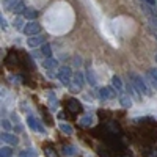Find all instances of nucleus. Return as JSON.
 I'll return each mask as SVG.
<instances>
[{
    "mask_svg": "<svg viewBox=\"0 0 157 157\" xmlns=\"http://www.w3.org/2000/svg\"><path fill=\"white\" fill-rule=\"evenodd\" d=\"M129 77H130V83L134 85V88L138 91L140 94L151 96V91H149V88L146 86L145 80H143V78H141L138 74H135V72H129Z\"/></svg>",
    "mask_w": 157,
    "mask_h": 157,
    "instance_id": "f257e3e1",
    "label": "nucleus"
},
{
    "mask_svg": "<svg viewBox=\"0 0 157 157\" xmlns=\"http://www.w3.org/2000/svg\"><path fill=\"white\" fill-rule=\"evenodd\" d=\"M22 32L27 36H36L39 32H41V25H39L38 22H35V21H29L27 24H25V27L22 29Z\"/></svg>",
    "mask_w": 157,
    "mask_h": 157,
    "instance_id": "f03ea898",
    "label": "nucleus"
},
{
    "mask_svg": "<svg viewBox=\"0 0 157 157\" xmlns=\"http://www.w3.org/2000/svg\"><path fill=\"white\" fill-rule=\"evenodd\" d=\"M58 78H60L61 83L69 85L71 83V78H72V69L69 66H61L58 69Z\"/></svg>",
    "mask_w": 157,
    "mask_h": 157,
    "instance_id": "7ed1b4c3",
    "label": "nucleus"
},
{
    "mask_svg": "<svg viewBox=\"0 0 157 157\" xmlns=\"http://www.w3.org/2000/svg\"><path fill=\"white\" fill-rule=\"evenodd\" d=\"M27 123H29V127H30V129L36 130V132H41V134L44 132V126L39 123V120H36L33 115H29V116H27Z\"/></svg>",
    "mask_w": 157,
    "mask_h": 157,
    "instance_id": "20e7f679",
    "label": "nucleus"
},
{
    "mask_svg": "<svg viewBox=\"0 0 157 157\" xmlns=\"http://www.w3.org/2000/svg\"><path fill=\"white\" fill-rule=\"evenodd\" d=\"M66 109L71 112V113H82V110H83V107L80 105V102L78 101H75V99H69L68 102H66Z\"/></svg>",
    "mask_w": 157,
    "mask_h": 157,
    "instance_id": "39448f33",
    "label": "nucleus"
},
{
    "mask_svg": "<svg viewBox=\"0 0 157 157\" xmlns=\"http://www.w3.org/2000/svg\"><path fill=\"white\" fill-rule=\"evenodd\" d=\"M99 96L102 99H112L116 96V91L112 88V86H105V88H101L99 90Z\"/></svg>",
    "mask_w": 157,
    "mask_h": 157,
    "instance_id": "423d86ee",
    "label": "nucleus"
},
{
    "mask_svg": "<svg viewBox=\"0 0 157 157\" xmlns=\"http://www.w3.org/2000/svg\"><path fill=\"white\" fill-rule=\"evenodd\" d=\"M2 141H5V143H8V145H11V146H14V145H17L19 143V140H17V137L16 135H11V134H8V132H2Z\"/></svg>",
    "mask_w": 157,
    "mask_h": 157,
    "instance_id": "0eeeda50",
    "label": "nucleus"
},
{
    "mask_svg": "<svg viewBox=\"0 0 157 157\" xmlns=\"http://www.w3.org/2000/svg\"><path fill=\"white\" fill-rule=\"evenodd\" d=\"M43 68H46V69H49V71L57 69V68H58V61H57L55 58L49 57V58H46V60L43 61Z\"/></svg>",
    "mask_w": 157,
    "mask_h": 157,
    "instance_id": "6e6552de",
    "label": "nucleus"
},
{
    "mask_svg": "<svg viewBox=\"0 0 157 157\" xmlns=\"http://www.w3.org/2000/svg\"><path fill=\"white\" fill-rule=\"evenodd\" d=\"M44 43V38L43 36H29V47H38V46H41Z\"/></svg>",
    "mask_w": 157,
    "mask_h": 157,
    "instance_id": "1a4fd4ad",
    "label": "nucleus"
},
{
    "mask_svg": "<svg viewBox=\"0 0 157 157\" xmlns=\"http://www.w3.org/2000/svg\"><path fill=\"white\" fill-rule=\"evenodd\" d=\"M5 63L8 64V68H13V66H11V63H13V64H14V66H16V64L19 63V60H17V55H16L14 52L11 50V52H10V55H8V57L5 58Z\"/></svg>",
    "mask_w": 157,
    "mask_h": 157,
    "instance_id": "9d476101",
    "label": "nucleus"
},
{
    "mask_svg": "<svg viewBox=\"0 0 157 157\" xmlns=\"http://www.w3.org/2000/svg\"><path fill=\"white\" fill-rule=\"evenodd\" d=\"M24 17L29 19V21H33V19L38 17V13H36L35 10H32V8H27V10L24 11Z\"/></svg>",
    "mask_w": 157,
    "mask_h": 157,
    "instance_id": "9b49d317",
    "label": "nucleus"
},
{
    "mask_svg": "<svg viewBox=\"0 0 157 157\" xmlns=\"http://www.w3.org/2000/svg\"><path fill=\"white\" fill-rule=\"evenodd\" d=\"M86 80H88V83L91 86H96L98 85V80H96V77H94V74H93V71H91V69L86 71Z\"/></svg>",
    "mask_w": 157,
    "mask_h": 157,
    "instance_id": "f8f14e48",
    "label": "nucleus"
},
{
    "mask_svg": "<svg viewBox=\"0 0 157 157\" xmlns=\"http://www.w3.org/2000/svg\"><path fill=\"white\" fill-rule=\"evenodd\" d=\"M120 104L124 107V109H129L130 105H132V99H130L129 96H124V94H121V98H120Z\"/></svg>",
    "mask_w": 157,
    "mask_h": 157,
    "instance_id": "ddd939ff",
    "label": "nucleus"
},
{
    "mask_svg": "<svg viewBox=\"0 0 157 157\" xmlns=\"http://www.w3.org/2000/svg\"><path fill=\"white\" fill-rule=\"evenodd\" d=\"M112 83L116 88V91H123V82H121V78L118 77V75H113L112 77Z\"/></svg>",
    "mask_w": 157,
    "mask_h": 157,
    "instance_id": "4468645a",
    "label": "nucleus"
},
{
    "mask_svg": "<svg viewBox=\"0 0 157 157\" xmlns=\"http://www.w3.org/2000/svg\"><path fill=\"white\" fill-rule=\"evenodd\" d=\"M36 151L35 149H24L19 152V157H36Z\"/></svg>",
    "mask_w": 157,
    "mask_h": 157,
    "instance_id": "2eb2a0df",
    "label": "nucleus"
},
{
    "mask_svg": "<svg viewBox=\"0 0 157 157\" xmlns=\"http://www.w3.org/2000/svg\"><path fill=\"white\" fill-rule=\"evenodd\" d=\"M148 78H149L151 85L157 90V75L154 74V71H152V69H149V71H148Z\"/></svg>",
    "mask_w": 157,
    "mask_h": 157,
    "instance_id": "dca6fc26",
    "label": "nucleus"
},
{
    "mask_svg": "<svg viewBox=\"0 0 157 157\" xmlns=\"http://www.w3.org/2000/svg\"><path fill=\"white\" fill-rule=\"evenodd\" d=\"M25 10H27V8H24V3H22V2H17L14 6L11 8V11H13V13H16V14H19V13H22V14H24V11H25Z\"/></svg>",
    "mask_w": 157,
    "mask_h": 157,
    "instance_id": "f3484780",
    "label": "nucleus"
},
{
    "mask_svg": "<svg viewBox=\"0 0 157 157\" xmlns=\"http://www.w3.org/2000/svg\"><path fill=\"white\" fill-rule=\"evenodd\" d=\"M41 54H43L46 58L52 57V47H50L49 44H43V47H41Z\"/></svg>",
    "mask_w": 157,
    "mask_h": 157,
    "instance_id": "a211bd4d",
    "label": "nucleus"
},
{
    "mask_svg": "<svg viewBox=\"0 0 157 157\" xmlns=\"http://www.w3.org/2000/svg\"><path fill=\"white\" fill-rule=\"evenodd\" d=\"M83 78H85V77H83V74H82V72H77V74H75L74 82H75V85H77L78 88H82V86H83V82H85Z\"/></svg>",
    "mask_w": 157,
    "mask_h": 157,
    "instance_id": "6ab92c4d",
    "label": "nucleus"
},
{
    "mask_svg": "<svg viewBox=\"0 0 157 157\" xmlns=\"http://www.w3.org/2000/svg\"><path fill=\"white\" fill-rule=\"evenodd\" d=\"M11 154H13V149L10 146H3L0 149V157H11Z\"/></svg>",
    "mask_w": 157,
    "mask_h": 157,
    "instance_id": "aec40b11",
    "label": "nucleus"
},
{
    "mask_svg": "<svg viewBox=\"0 0 157 157\" xmlns=\"http://www.w3.org/2000/svg\"><path fill=\"white\" fill-rule=\"evenodd\" d=\"M60 129H61V132H63V134H66V135H71V134H72V127H71L69 124L61 123V124H60Z\"/></svg>",
    "mask_w": 157,
    "mask_h": 157,
    "instance_id": "412c9836",
    "label": "nucleus"
},
{
    "mask_svg": "<svg viewBox=\"0 0 157 157\" xmlns=\"http://www.w3.org/2000/svg\"><path fill=\"white\" fill-rule=\"evenodd\" d=\"M44 154H46L47 157H58L57 151H55L54 148H50V146H46V148H44Z\"/></svg>",
    "mask_w": 157,
    "mask_h": 157,
    "instance_id": "4be33fe9",
    "label": "nucleus"
},
{
    "mask_svg": "<svg viewBox=\"0 0 157 157\" xmlns=\"http://www.w3.org/2000/svg\"><path fill=\"white\" fill-rule=\"evenodd\" d=\"M80 124L82 126H91V124H93V116H90V115L83 116L82 120H80Z\"/></svg>",
    "mask_w": 157,
    "mask_h": 157,
    "instance_id": "5701e85b",
    "label": "nucleus"
},
{
    "mask_svg": "<svg viewBox=\"0 0 157 157\" xmlns=\"http://www.w3.org/2000/svg\"><path fill=\"white\" fill-rule=\"evenodd\" d=\"M63 154L64 155H74L75 154V148L74 146H63Z\"/></svg>",
    "mask_w": 157,
    "mask_h": 157,
    "instance_id": "b1692460",
    "label": "nucleus"
},
{
    "mask_svg": "<svg viewBox=\"0 0 157 157\" xmlns=\"http://www.w3.org/2000/svg\"><path fill=\"white\" fill-rule=\"evenodd\" d=\"M98 154H99L101 157H112V155H110V151L104 149V148H99V149H98Z\"/></svg>",
    "mask_w": 157,
    "mask_h": 157,
    "instance_id": "393cba45",
    "label": "nucleus"
},
{
    "mask_svg": "<svg viewBox=\"0 0 157 157\" xmlns=\"http://www.w3.org/2000/svg\"><path fill=\"white\" fill-rule=\"evenodd\" d=\"M17 2H21V0H5V6H6L8 10H11Z\"/></svg>",
    "mask_w": 157,
    "mask_h": 157,
    "instance_id": "a878e982",
    "label": "nucleus"
},
{
    "mask_svg": "<svg viewBox=\"0 0 157 157\" xmlns=\"http://www.w3.org/2000/svg\"><path fill=\"white\" fill-rule=\"evenodd\" d=\"M14 25H16L17 29H24V27H25V25L22 24V19H21V17H16V19H14Z\"/></svg>",
    "mask_w": 157,
    "mask_h": 157,
    "instance_id": "bb28decb",
    "label": "nucleus"
},
{
    "mask_svg": "<svg viewBox=\"0 0 157 157\" xmlns=\"http://www.w3.org/2000/svg\"><path fill=\"white\" fill-rule=\"evenodd\" d=\"M0 27H2L3 30H5L6 27H8V22H6V19H5L3 16H2V19H0Z\"/></svg>",
    "mask_w": 157,
    "mask_h": 157,
    "instance_id": "cd10ccee",
    "label": "nucleus"
},
{
    "mask_svg": "<svg viewBox=\"0 0 157 157\" xmlns=\"http://www.w3.org/2000/svg\"><path fill=\"white\" fill-rule=\"evenodd\" d=\"M2 127H5V130H10V129H11V124H10V121H6V120H2Z\"/></svg>",
    "mask_w": 157,
    "mask_h": 157,
    "instance_id": "c85d7f7f",
    "label": "nucleus"
},
{
    "mask_svg": "<svg viewBox=\"0 0 157 157\" xmlns=\"http://www.w3.org/2000/svg\"><path fill=\"white\" fill-rule=\"evenodd\" d=\"M141 3H145V5H149V6H154L155 5V0H140Z\"/></svg>",
    "mask_w": 157,
    "mask_h": 157,
    "instance_id": "c756f323",
    "label": "nucleus"
},
{
    "mask_svg": "<svg viewBox=\"0 0 157 157\" xmlns=\"http://www.w3.org/2000/svg\"><path fill=\"white\" fill-rule=\"evenodd\" d=\"M146 157H157L155 149H149V151H148V154H146Z\"/></svg>",
    "mask_w": 157,
    "mask_h": 157,
    "instance_id": "7c9ffc66",
    "label": "nucleus"
},
{
    "mask_svg": "<svg viewBox=\"0 0 157 157\" xmlns=\"http://www.w3.org/2000/svg\"><path fill=\"white\" fill-rule=\"evenodd\" d=\"M14 130H16V132H17V134H21V132H22V130H24V129H22V126H16V127H14Z\"/></svg>",
    "mask_w": 157,
    "mask_h": 157,
    "instance_id": "2f4dec72",
    "label": "nucleus"
},
{
    "mask_svg": "<svg viewBox=\"0 0 157 157\" xmlns=\"http://www.w3.org/2000/svg\"><path fill=\"white\" fill-rule=\"evenodd\" d=\"M121 157H132V155H129V154H123Z\"/></svg>",
    "mask_w": 157,
    "mask_h": 157,
    "instance_id": "473e14b6",
    "label": "nucleus"
},
{
    "mask_svg": "<svg viewBox=\"0 0 157 157\" xmlns=\"http://www.w3.org/2000/svg\"><path fill=\"white\" fill-rule=\"evenodd\" d=\"M152 71H154V74H155V75H157V68H154V69H152Z\"/></svg>",
    "mask_w": 157,
    "mask_h": 157,
    "instance_id": "72a5a7b5",
    "label": "nucleus"
},
{
    "mask_svg": "<svg viewBox=\"0 0 157 157\" xmlns=\"http://www.w3.org/2000/svg\"><path fill=\"white\" fill-rule=\"evenodd\" d=\"M155 61H157V55H155Z\"/></svg>",
    "mask_w": 157,
    "mask_h": 157,
    "instance_id": "f704fd0d",
    "label": "nucleus"
},
{
    "mask_svg": "<svg viewBox=\"0 0 157 157\" xmlns=\"http://www.w3.org/2000/svg\"><path fill=\"white\" fill-rule=\"evenodd\" d=\"M155 38H157V35H155Z\"/></svg>",
    "mask_w": 157,
    "mask_h": 157,
    "instance_id": "c9c22d12",
    "label": "nucleus"
}]
</instances>
